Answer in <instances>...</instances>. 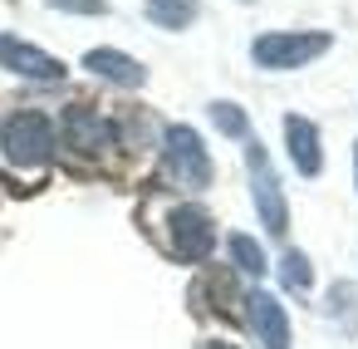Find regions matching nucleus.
I'll list each match as a JSON object with an SVG mask.
<instances>
[{"label": "nucleus", "mask_w": 358, "mask_h": 349, "mask_svg": "<svg viewBox=\"0 0 358 349\" xmlns=\"http://www.w3.org/2000/svg\"><path fill=\"white\" fill-rule=\"evenodd\" d=\"M0 153L15 167H45L55 158V123L40 109H20L0 118Z\"/></svg>", "instance_id": "f257e3e1"}, {"label": "nucleus", "mask_w": 358, "mask_h": 349, "mask_svg": "<svg viewBox=\"0 0 358 349\" xmlns=\"http://www.w3.org/2000/svg\"><path fill=\"white\" fill-rule=\"evenodd\" d=\"M329 45H334V35H324V30H270L250 45V55L260 69H304Z\"/></svg>", "instance_id": "f03ea898"}, {"label": "nucleus", "mask_w": 358, "mask_h": 349, "mask_svg": "<svg viewBox=\"0 0 358 349\" xmlns=\"http://www.w3.org/2000/svg\"><path fill=\"white\" fill-rule=\"evenodd\" d=\"M162 172L177 182V187H206L211 182V158L201 148V138L187 128V123H172L162 133Z\"/></svg>", "instance_id": "7ed1b4c3"}, {"label": "nucleus", "mask_w": 358, "mask_h": 349, "mask_svg": "<svg viewBox=\"0 0 358 349\" xmlns=\"http://www.w3.org/2000/svg\"><path fill=\"white\" fill-rule=\"evenodd\" d=\"M167 246H172L177 261L196 266V261H206L211 246H216V221H211L201 207L187 202V207H177V212L167 217Z\"/></svg>", "instance_id": "20e7f679"}, {"label": "nucleus", "mask_w": 358, "mask_h": 349, "mask_svg": "<svg viewBox=\"0 0 358 349\" xmlns=\"http://www.w3.org/2000/svg\"><path fill=\"white\" fill-rule=\"evenodd\" d=\"M245 163H250V192H255L260 221H265L275 236H285V226H289V212H285V192H280V177L270 172V158H265V148H260V143H250V148H245Z\"/></svg>", "instance_id": "39448f33"}, {"label": "nucleus", "mask_w": 358, "mask_h": 349, "mask_svg": "<svg viewBox=\"0 0 358 349\" xmlns=\"http://www.w3.org/2000/svg\"><path fill=\"white\" fill-rule=\"evenodd\" d=\"M113 123L99 114V109H89V104H74L69 114H64V143L74 148V153H108L113 148Z\"/></svg>", "instance_id": "423d86ee"}, {"label": "nucleus", "mask_w": 358, "mask_h": 349, "mask_svg": "<svg viewBox=\"0 0 358 349\" xmlns=\"http://www.w3.org/2000/svg\"><path fill=\"white\" fill-rule=\"evenodd\" d=\"M245 320H250L260 349H289V320H285V305L270 290H250L245 295Z\"/></svg>", "instance_id": "0eeeda50"}, {"label": "nucleus", "mask_w": 358, "mask_h": 349, "mask_svg": "<svg viewBox=\"0 0 358 349\" xmlns=\"http://www.w3.org/2000/svg\"><path fill=\"white\" fill-rule=\"evenodd\" d=\"M0 64H6L10 74H20V79H45V84L64 79V64H59L55 55L25 45V40H15V35H0Z\"/></svg>", "instance_id": "6e6552de"}, {"label": "nucleus", "mask_w": 358, "mask_h": 349, "mask_svg": "<svg viewBox=\"0 0 358 349\" xmlns=\"http://www.w3.org/2000/svg\"><path fill=\"white\" fill-rule=\"evenodd\" d=\"M285 143H289L294 167H299L304 177H319V167H324V153H319V128H314L309 118L289 114V118H285Z\"/></svg>", "instance_id": "1a4fd4ad"}, {"label": "nucleus", "mask_w": 358, "mask_h": 349, "mask_svg": "<svg viewBox=\"0 0 358 349\" xmlns=\"http://www.w3.org/2000/svg\"><path fill=\"white\" fill-rule=\"evenodd\" d=\"M84 69L99 74V79H108V84H123V89H138L148 79V69L138 60H128L123 50H89L84 55Z\"/></svg>", "instance_id": "9d476101"}, {"label": "nucleus", "mask_w": 358, "mask_h": 349, "mask_svg": "<svg viewBox=\"0 0 358 349\" xmlns=\"http://www.w3.org/2000/svg\"><path fill=\"white\" fill-rule=\"evenodd\" d=\"M148 20L162 30H187L196 20V0H148Z\"/></svg>", "instance_id": "9b49d317"}, {"label": "nucleus", "mask_w": 358, "mask_h": 349, "mask_svg": "<svg viewBox=\"0 0 358 349\" xmlns=\"http://www.w3.org/2000/svg\"><path fill=\"white\" fill-rule=\"evenodd\" d=\"M231 261H236V271H245V275H265V271H270L260 241H250V236H241V231L231 236Z\"/></svg>", "instance_id": "f8f14e48"}, {"label": "nucleus", "mask_w": 358, "mask_h": 349, "mask_svg": "<svg viewBox=\"0 0 358 349\" xmlns=\"http://www.w3.org/2000/svg\"><path fill=\"white\" fill-rule=\"evenodd\" d=\"M211 123H216L226 138H245V128H250L245 114H241L236 104H211Z\"/></svg>", "instance_id": "ddd939ff"}, {"label": "nucleus", "mask_w": 358, "mask_h": 349, "mask_svg": "<svg viewBox=\"0 0 358 349\" xmlns=\"http://www.w3.org/2000/svg\"><path fill=\"white\" fill-rule=\"evenodd\" d=\"M280 275H285V285H289V290H309V261H304V251H285Z\"/></svg>", "instance_id": "4468645a"}, {"label": "nucleus", "mask_w": 358, "mask_h": 349, "mask_svg": "<svg viewBox=\"0 0 358 349\" xmlns=\"http://www.w3.org/2000/svg\"><path fill=\"white\" fill-rule=\"evenodd\" d=\"M50 11H64V15H103L108 6H103V0H50Z\"/></svg>", "instance_id": "2eb2a0df"}, {"label": "nucleus", "mask_w": 358, "mask_h": 349, "mask_svg": "<svg viewBox=\"0 0 358 349\" xmlns=\"http://www.w3.org/2000/svg\"><path fill=\"white\" fill-rule=\"evenodd\" d=\"M201 349H231V344H221V339H216V344H201Z\"/></svg>", "instance_id": "dca6fc26"}, {"label": "nucleus", "mask_w": 358, "mask_h": 349, "mask_svg": "<svg viewBox=\"0 0 358 349\" xmlns=\"http://www.w3.org/2000/svg\"><path fill=\"white\" fill-rule=\"evenodd\" d=\"M353 172H358V148H353Z\"/></svg>", "instance_id": "f3484780"}]
</instances>
